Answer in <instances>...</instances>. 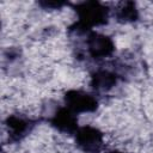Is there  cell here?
I'll use <instances>...</instances> for the list:
<instances>
[{
	"label": "cell",
	"mask_w": 153,
	"mask_h": 153,
	"mask_svg": "<svg viewBox=\"0 0 153 153\" xmlns=\"http://www.w3.org/2000/svg\"><path fill=\"white\" fill-rule=\"evenodd\" d=\"M78 22L76 31H90L94 26H100L108 22L109 10L98 1H84L75 6Z\"/></svg>",
	"instance_id": "6da1fadb"
},
{
	"label": "cell",
	"mask_w": 153,
	"mask_h": 153,
	"mask_svg": "<svg viewBox=\"0 0 153 153\" xmlns=\"http://www.w3.org/2000/svg\"><path fill=\"white\" fill-rule=\"evenodd\" d=\"M76 146L85 153H99L104 147L103 133L92 126L79 127L74 134Z\"/></svg>",
	"instance_id": "7a4b0ae2"
},
{
	"label": "cell",
	"mask_w": 153,
	"mask_h": 153,
	"mask_svg": "<svg viewBox=\"0 0 153 153\" xmlns=\"http://www.w3.org/2000/svg\"><path fill=\"white\" fill-rule=\"evenodd\" d=\"M65 106L75 115L93 112L98 108L97 98L81 90H69L65 94Z\"/></svg>",
	"instance_id": "3957f363"
},
{
	"label": "cell",
	"mask_w": 153,
	"mask_h": 153,
	"mask_svg": "<svg viewBox=\"0 0 153 153\" xmlns=\"http://www.w3.org/2000/svg\"><path fill=\"white\" fill-rule=\"evenodd\" d=\"M87 51L91 57L100 60L109 57L115 51V44L112 39L99 32H90L86 39Z\"/></svg>",
	"instance_id": "277c9868"
},
{
	"label": "cell",
	"mask_w": 153,
	"mask_h": 153,
	"mask_svg": "<svg viewBox=\"0 0 153 153\" xmlns=\"http://www.w3.org/2000/svg\"><path fill=\"white\" fill-rule=\"evenodd\" d=\"M50 122L53 127H55L59 131L65 134H75V131L79 128L76 115L66 106L59 108L51 116Z\"/></svg>",
	"instance_id": "5b68a950"
},
{
	"label": "cell",
	"mask_w": 153,
	"mask_h": 153,
	"mask_svg": "<svg viewBox=\"0 0 153 153\" xmlns=\"http://www.w3.org/2000/svg\"><path fill=\"white\" fill-rule=\"evenodd\" d=\"M5 124H6L10 139L14 140V141L23 139L30 131V129L32 127V122L29 118H25V117L19 116V115L8 116Z\"/></svg>",
	"instance_id": "8992f818"
},
{
	"label": "cell",
	"mask_w": 153,
	"mask_h": 153,
	"mask_svg": "<svg viewBox=\"0 0 153 153\" xmlns=\"http://www.w3.org/2000/svg\"><path fill=\"white\" fill-rule=\"evenodd\" d=\"M117 82V76L106 69L96 71L91 76V86L96 92H108Z\"/></svg>",
	"instance_id": "52a82bcc"
},
{
	"label": "cell",
	"mask_w": 153,
	"mask_h": 153,
	"mask_svg": "<svg viewBox=\"0 0 153 153\" xmlns=\"http://www.w3.org/2000/svg\"><path fill=\"white\" fill-rule=\"evenodd\" d=\"M115 18L117 22L128 24L133 23L139 18V11L133 1H123L118 4V6L115 10Z\"/></svg>",
	"instance_id": "ba28073f"
},
{
	"label": "cell",
	"mask_w": 153,
	"mask_h": 153,
	"mask_svg": "<svg viewBox=\"0 0 153 153\" xmlns=\"http://www.w3.org/2000/svg\"><path fill=\"white\" fill-rule=\"evenodd\" d=\"M41 5L43 6V7H45V8H50V7H54V8H59V7H62L63 5H66L65 2H41Z\"/></svg>",
	"instance_id": "9c48e42d"
},
{
	"label": "cell",
	"mask_w": 153,
	"mask_h": 153,
	"mask_svg": "<svg viewBox=\"0 0 153 153\" xmlns=\"http://www.w3.org/2000/svg\"><path fill=\"white\" fill-rule=\"evenodd\" d=\"M105 153H123V152L117 151V149H112V151H108V152H105Z\"/></svg>",
	"instance_id": "30bf717a"
}]
</instances>
